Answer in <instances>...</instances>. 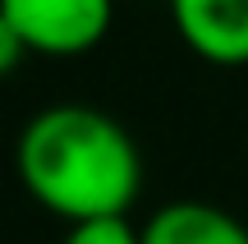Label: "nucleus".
I'll use <instances>...</instances> for the list:
<instances>
[{
    "instance_id": "423d86ee",
    "label": "nucleus",
    "mask_w": 248,
    "mask_h": 244,
    "mask_svg": "<svg viewBox=\"0 0 248 244\" xmlns=\"http://www.w3.org/2000/svg\"><path fill=\"white\" fill-rule=\"evenodd\" d=\"M28 55V46H23V37L14 33V23H9L5 14H0V79L5 74H14L18 69V60Z\"/></svg>"
},
{
    "instance_id": "f257e3e1",
    "label": "nucleus",
    "mask_w": 248,
    "mask_h": 244,
    "mask_svg": "<svg viewBox=\"0 0 248 244\" xmlns=\"http://www.w3.org/2000/svg\"><path fill=\"white\" fill-rule=\"evenodd\" d=\"M14 166L28 198L64 226L129 217L142 189V157L129 129L97 106H46L23 125Z\"/></svg>"
},
{
    "instance_id": "f03ea898",
    "label": "nucleus",
    "mask_w": 248,
    "mask_h": 244,
    "mask_svg": "<svg viewBox=\"0 0 248 244\" xmlns=\"http://www.w3.org/2000/svg\"><path fill=\"white\" fill-rule=\"evenodd\" d=\"M0 14L23 37L28 55L69 60L110 33L115 0H0Z\"/></svg>"
},
{
    "instance_id": "20e7f679",
    "label": "nucleus",
    "mask_w": 248,
    "mask_h": 244,
    "mask_svg": "<svg viewBox=\"0 0 248 244\" xmlns=\"http://www.w3.org/2000/svg\"><path fill=\"white\" fill-rule=\"evenodd\" d=\"M142 244H248V226L202 198H175L142 221Z\"/></svg>"
},
{
    "instance_id": "7ed1b4c3",
    "label": "nucleus",
    "mask_w": 248,
    "mask_h": 244,
    "mask_svg": "<svg viewBox=\"0 0 248 244\" xmlns=\"http://www.w3.org/2000/svg\"><path fill=\"white\" fill-rule=\"evenodd\" d=\"M175 33L207 65H248V0H170Z\"/></svg>"
},
{
    "instance_id": "39448f33",
    "label": "nucleus",
    "mask_w": 248,
    "mask_h": 244,
    "mask_svg": "<svg viewBox=\"0 0 248 244\" xmlns=\"http://www.w3.org/2000/svg\"><path fill=\"white\" fill-rule=\"evenodd\" d=\"M60 244H142V226L129 217H101V221H78L64 230Z\"/></svg>"
}]
</instances>
